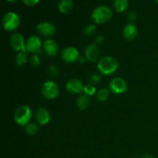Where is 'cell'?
<instances>
[{
  "label": "cell",
  "mask_w": 158,
  "mask_h": 158,
  "mask_svg": "<svg viewBox=\"0 0 158 158\" xmlns=\"http://www.w3.org/2000/svg\"><path fill=\"white\" fill-rule=\"evenodd\" d=\"M98 70L103 75H110L115 72L118 68V62L111 56L103 57L97 63Z\"/></svg>",
  "instance_id": "cell-1"
},
{
  "label": "cell",
  "mask_w": 158,
  "mask_h": 158,
  "mask_svg": "<svg viewBox=\"0 0 158 158\" xmlns=\"http://www.w3.org/2000/svg\"><path fill=\"white\" fill-rule=\"evenodd\" d=\"M112 10L106 6H100L96 8L92 12L93 20L97 24H102L107 22L112 16Z\"/></svg>",
  "instance_id": "cell-2"
},
{
  "label": "cell",
  "mask_w": 158,
  "mask_h": 158,
  "mask_svg": "<svg viewBox=\"0 0 158 158\" xmlns=\"http://www.w3.org/2000/svg\"><path fill=\"white\" fill-rule=\"evenodd\" d=\"M32 117V112L28 106H21L17 108L14 114V120L17 124L26 126L29 123Z\"/></svg>",
  "instance_id": "cell-3"
},
{
  "label": "cell",
  "mask_w": 158,
  "mask_h": 158,
  "mask_svg": "<svg viewBox=\"0 0 158 158\" xmlns=\"http://www.w3.org/2000/svg\"><path fill=\"white\" fill-rule=\"evenodd\" d=\"M19 24L20 18L15 12H8L2 19V26L6 31L15 30L19 27Z\"/></svg>",
  "instance_id": "cell-4"
},
{
  "label": "cell",
  "mask_w": 158,
  "mask_h": 158,
  "mask_svg": "<svg viewBox=\"0 0 158 158\" xmlns=\"http://www.w3.org/2000/svg\"><path fill=\"white\" fill-rule=\"evenodd\" d=\"M42 94L45 98L53 100L59 94L58 85L55 82L50 80L45 82L42 86Z\"/></svg>",
  "instance_id": "cell-5"
},
{
  "label": "cell",
  "mask_w": 158,
  "mask_h": 158,
  "mask_svg": "<svg viewBox=\"0 0 158 158\" xmlns=\"http://www.w3.org/2000/svg\"><path fill=\"white\" fill-rule=\"evenodd\" d=\"M109 89L115 94H120L126 92L127 85L125 80L120 77H115L109 83Z\"/></svg>",
  "instance_id": "cell-6"
},
{
  "label": "cell",
  "mask_w": 158,
  "mask_h": 158,
  "mask_svg": "<svg viewBox=\"0 0 158 158\" xmlns=\"http://www.w3.org/2000/svg\"><path fill=\"white\" fill-rule=\"evenodd\" d=\"M10 46L14 50L20 52H27L23 36L20 33H14L10 38Z\"/></svg>",
  "instance_id": "cell-7"
},
{
  "label": "cell",
  "mask_w": 158,
  "mask_h": 158,
  "mask_svg": "<svg viewBox=\"0 0 158 158\" xmlns=\"http://www.w3.org/2000/svg\"><path fill=\"white\" fill-rule=\"evenodd\" d=\"M79 57H80V55H79L78 50L76 48L72 47V46L65 48L62 51L61 58L66 63H73V62L78 60Z\"/></svg>",
  "instance_id": "cell-8"
},
{
  "label": "cell",
  "mask_w": 158,
  "mask_h": 158,
  "mask_svg": "<svg viewBox=\"0 0 158 158\" xmlns=\"http://www.w3.org/2000/svg\"><path fill=\"white\" fill-rule=\"evenodd\" d=\"M26 50L27 52H33V53H40L41 51L42 43L41 40L36 35H32L29 38V40L26 42Z\"/></svg>",
  "instance_id": "cell-9"
},
{
  "label": "cell",
  "mask_w": 158,
  "mask_h": 158,
  "mask_svg": "<svg viewBox=\"0 0 158 158\" xmlns=\"http://www.w3.org/2000/svg\"><path fill=\"white\" fill-rule=\"evenodd\" d=\"M37 30L41 35L44 36H51L53 35L56 32V27L52 23L44 22L41 23L36 26Z\"/></svg>",
  "instance_id": "cell-10"
},
{
  "label": "cell",
  "mask_w": 158,
  "mask_h": 158,
  "mask_svg": "<svg viewBox=\"0 0 158 158\" xmlns=\"http://www.w3.org/2000/svg\"><path fill=\"white\" fill-rule=\"evenodd\" d=\"M83 84L80 80L77 79H72L69 80L66 84V89L70 94H79V93L83 91Z\"/></svg>",
  "instance_id": "cell-11"
},
{
  "label": "cell",
  "mask_w": 158,
  "mask_h": 158,
  "mask_svg": "<svg viewBox=\"0 0 158 158\" xmlns=\"http://www.w3.org/2000/svg\"><path fill=\"white\" fill-rule=\"evenodd\" d=\"M35 120L40 125H46L50 120L49 112L44 107H40L35 113Z\"/></svg>",
  "instance_id": "cell-12"
},
{
  "label": "cell",
  "mask_w": 158,
  "mask_h": 158,
  "mask_svg": "<svg viewBox=\"0 0 158 158\" xmlns=\"http://www.w3.org/2000/svg\"><path fill=\"white\" fill-rule=\"evenodd\" d=\"M85 56L89 61L97 62L100 57V50L95 44L89 45L85 49Z\"/></svg>",
  "instance_id": "cell-13"
},
{
  "label": "cell",
  "mask_w": 158,
  "mask_h": 158,
  "mask_svg": "<svg viewBox=\"0 0 158 158\" xmlns=\"http://www.w3.org/2000/svg\"><path fill=\"white\" fill-rule=\"evenodd\" d=\"M58 46L56 42L52 40H47L43 43V50L49 56H54L58 52Z\"/></svg>",
  "instance_id": "cell-14"
},
{
  "label": "cell",
  "mask_w": 158,
  "mask_h": 158,
  "mask_svg": "<svg viewBox=\"0 0 158 158\" xmlns=\"http://www.w3.org/2000/svg\"><path fill=\"white\" fill-rule=\"evenodd\" d=\"M123 36L126 40H134L137 35V28L134 23H128L124 26L123 29Z\"/></svg>",
  "instance_id": "cell-15"
},
{
  "label": "cell",
  "mask_w": 158,
  "mask_h": 158,
  "mask_svg": "<svg viewBox=\"0 0 158 158\" xmlns=\"http://www.w3.org/2000/svg\"><path fill=\"white\" fill-rule=\"evenodd\" d=\"M58 9L62 13H69L73 9V2L70 0H62L59 2Z\"/></svg>",
  "instance_id": "cell-16"
},
{
  "label": "cell",
  "mask_w": 158,
  "mask_h": 158,
  "mask_svg": "<svg viewBox=\"0 0 158 158\" xmlns=\"http://www.w3.org/2000/svg\"><path fill=\"white\" fill-rule=\"evenodd\" d=\"M89 100L86 95H80L77 100V105L79 109L84 110L89 106Z\"/></svg>",
  "instance_id": "cell-17"
},
{
  "label": "cell",
  "mask_w": 158,
  "mask_h": 158,
  "mask_svg": "<svg viewBox=\"0 0 158 158\" xmlns=\"http://www.w3.org/2000/svg\"><path fill=\"white\" fill-rule=\"evenodd\" d=\"M129 2L127 0H115L114 2V6L116 11L118 12H122L126 10L128 7Z\"/></svg>",
  "instance_id": "cell-18"
},
{
  "label": "cell",
  "mask_w": 158,
  "mask_h": 158,
  "mask_svg": "<svg viewBox=\"0 0 158 158\" xmlns=\"http://www.w3.org/2000/svg\"><path fill=\"white\" fill-rule=\"evenodd\" d=\"M25 131L29 135H35L39 132V127L35 123H29L25 126Z\"/></svg>",
  "instance_id": "cell-19"
},
{
  "label": "cell",
  "mask_w": 158,
  "mask_h": 158,
  "mask_svg": "<svg viewBox=\"0 0 158 158\" xmlns=\"http://www.w3.org/2000/svg\"><path fill=\"white\" fill-rule=\"evenodd\" d=\"M27 62V55L26 52H19L15 57V63L17 66H23Z\"/></svg>",
  "instance_id": "cell-20"
},
{
  "label": "cell",
  "mask_w": 158,
  "mask_h": 158,
  "mask_svg": "<svg viewBox=\"0 0 158 158\" xmlns=\"http://www.w3.org/2000/svg\"><path fill=\"white\" fill-rule=\"evenodd\" d=\"M108 97H109V91L107 89L103 88L97 92V98L99 101H105L106 100H107Z\"/></svg>",
  "instance_id": "cell-21"
},
{
  "label": "cell",
  "mask_w": 158,
  "mask_h": 158,
  "mask_svg": "<svg viewBox=\"0 0 158 158\" xmlns=\"http://www.w3.org/2000/svg\"><path fill=\"white\" fill-rule=\"evenodd\" d=\"M83 92H84L85 95H86L87 97L88 96H93L96 93V88L94 85L89 83V84H86L84 86Z\"/></svg>",
  "instance_id": "cell-22"
},
{
  "label": "cell",
  "mask_w": 158,
  "mask_h": 158,
  "mask_svg": "<svg viewBox=\"0 0 158 158\" xmlns=\"http://www.w3.org/2000/svg\"><path fill=\"white\" fill-rule=\"evenodd\" d=\"M96 31V26L93 24L88 25L84 29V34L86 35H91Z\"/></svg>",
  "instance_id": "cell-23"
},
{
  "label": "cell",
  "mask_w": 158,
  "mask_h": 158,
  "mask_svg": "<svg viewBox=\"0 0 158 158\" xmlns=\"http://www.w3.org/2000/svg\"><path fill=\"white\" fill-rule=\"evenodd\" d=\"M30 63L32 66H39L40 64V59L38 54H33L30 58Z\"/></svg>",
  "instance_id": "cell-24"
},
{
  "label": "cell",
  "mask_w": 158,
  "mask_h": 158,
  "mask_svg": "<svg viewBox=\"0 0 158 158\" xmlns=\"http://www.w3.org/2000/svg\"><path fill=\"white\" fill-rule=\"evenodd\" d=\"M48 73L51 77H56L58 74V68L56 65H50L48 67Z\"/></svg>",
  "instance_id": "cell-25"
},
{
  "label": "cell",
  "mask_w": 158,
  "mask_h": 158,
  "mask_svg": "<svg viewBox=\"0 0 158 158\" xmlns=\"http://www.w3.org/2000/svg\"><path fill=\"white\" fill-rule=\"evenodd\" d=\"M89 82L91 84H97L100 82V77L97 73H94L89 77Z\"/></svg>",
  "instance_id": "cell-26"
},
{
  "label": "cell",
  "mask_w": 158,
  "mask_h": 158,
  "mask_svg": "<svg viewBox=\"0 0 158 158\" xmlns=\"http://www.w3.org/2000/svg\"><path fill=\"white\" fill-rule=\"evenodd\" d=\"M127 18L128 20L130 21V23H133L136 20V19H137V14H136V12L134 11H131L128 13Z\"/></svg>",
  "instance_id": "cell-27"
},
{
  "label": "cell",
  "mask_w": 158,
  "mask_h": 158,
  "mask_svg": "<svg viewBox=\"0 0 158 158\" xmlns=\"http://www.w3.org/2000/svg\"><path fill=\"white\" fill-rule=\"evenodd\" d=\"M23 2L28 6H33L39 2L38 0H23Z\"/></svg>",
  "instance_id": "cell-28"
},
{
  "label": "cell",
  "mask_w": 158,
  "mask_h": 158,
  "mask_svg": "<svg viewBox=\"0 0 158 158\" xmlns=\"http://www.w3.org/2000/svg\"><path fill=\"white\" fill-rule=\"evenodd\" d=\"M103 41H104V37H103V35H98V36L96 38L95 43L96 44H101V43H103Z\"/></svg>",
  "instance_id": "cell-29"
},
{
  "label": "cell",
  "mask_w": 158,
  "mask_h": 158,
  "mask_svg": "<svg viewBox=\"0 0 158 158\" xmlns=\"http://www.w3.org/2000/svg\"><path fill=\"white\" fill-rule=\"evenodd\" d=\"M78 60H79V61H80V63H83L85 62V59L83 58V57H82V56L79 57Z\"/></svg>",
  "instance_id": "cell-30"
},
{
  "label": "cell",
  "mask_w": 158,
  "mask_h": 158,
  "mask_svg": "<svg viewBox=\"0 0 158 158\" xmlns=\"http://www.w3.org/2000/svg\"><path fill=\"white\" fill-rule=\"evenodd\" d=\"M143 158H155L154 156L151 155V154H146L145 156H143Z\"/></svg>",
  "instance_id": "cell-31"
},
{
  "label": "cell",
  "mask_w": 158,
  "mask_h": 158,
  "mask_svg": "<svg viewBox=\"0 0 158 158\" xmlns=\"http://www.w3.org/2000/svg\"><path fill=\"white\" fill-rule=\"evenodd\" d=\"M156 2H157V3H158V1H156Z\"/></svg>",
  "instance_id": "cell-32"
}]
</instances>
